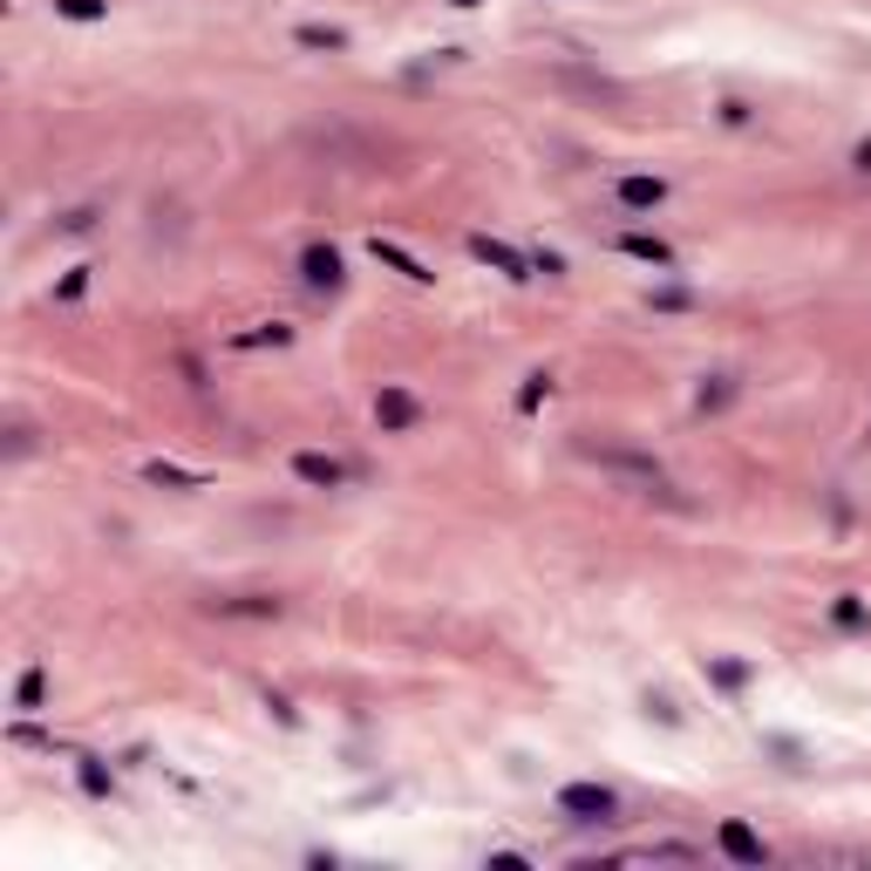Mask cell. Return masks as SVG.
Masks as SVG:
<instances>
[{
    "mask_svg": "<svg viewBox=\"0 0 871 871\" xmlns=\"http://www.w3.org/2000/svg\"><path fill=\"white\" fill-rule=\"evenodd\" d=\"M559 810H565V817H579V824H613L620 797H613L607 783H565V790H559Z\"/></svg>",
    "mask_w": 871,
    "mask_h": 871,
    "instance_id": "obj_1",
    "label": "cell"
},
{
    "mask_svg": "<svg viewBox=\"0 0 871 871\" xmlns=\"http://www.w3.org/2000/svg\"><path fill=\"white\" fill-rule=\"evenodd\" d=\"M470 259H477V266H490V272H504V280H531V272H538L518 246L490 239V232H470Z\"/></svg>",
    "mask_w": 871,
    "mask_h": 871,
    "instance_id": "obj_2",
    "label": "cell"
},
{
    "mask_svg": "<svg viewBox=\"0 0 871 871\" xmlns=\"http://www.w3.org/2000/svg\"><path fill=\"white\" fill-rule=\"evenodd\" d=\"M416 422H422V402H416L409 389H396V381H389V389L374 396V429H381V436H409Z\"/></svg>",
    "mask_w": 871,
    "mask_h": 871,
    "instance_id": "obj_3",
    "label": "cell"
},
{
    "mask_svg": "<svg viewBox=\"0 0 871 871\" xmlns=\"http://www.w3.org/2000/svg\"><path fill=\"white\" fill-rule=\"evenodd\" d=\"M715 844H722V858H735V864H770V844H762V838L742 824V817H722Z\"/></svg>",
    "mask_w": 871,
    "mask_h": 871,
    "instance_id": "obj_4",
    "label": "cell"
},
{
    "mask_svg": "<svg viewBox=\"0 0 871 871\" xmlns=\"http://www.w3.org/2000/svg\"><path fill=\"white\" fill-rule=\"evenodd\" d=\"M300 280H307L313 293H334V287L348 280V272H341V252H334V246H307V252H300Z\"/></svg>",
    "mask_w": 871,
    "mask_h": 871,
    "instance_id": "obj_5",
    "label": "cell"
},
{
    "mask_svg": "<svg viewBox=\"0 0 871 871\" xmlns=\"http://www.w3.org/2000/svg\"><path fill=\"white\" fill-rule=\"evenodd\" d=\"M585 457H599L607 470H620V477H633V483H647V490H668L661 463H653V457H640V450H585Z\"/></svg>",
    "mask_w": 871,
    "mask_h": 871,
    "instance_id": "obj_6",
    "label": "cell"
},
{
    "mask_svg": "<svg viewBox=\"0 0 871 871\" xmlns=\"http://www.w3.org/2000/svg\"><path fill=\"white\" fill-rule=\"evenodd\" d=\"M293 477H300V483H313V490H341V483H348L354 470H348L341 457H320V450H300V457H293Z\"/></svg>",
    "mask_w": 871,
    "mask_h": 871,
    "instance_id": "obj_7",
    "label": "cell"
},
{
    "mask_svg": "<svg viewBox=\"0 0 871 871\" xmlns=\"http://www.w3.org/2000/svg\"><path fill=\"white\" fill-rule=\"evenodd\" d=\"M368 252H374V259H381V266H389V272H402V280H409V287H429V280H436V272H429V266H422V259H416V252H402V246H396V239H381V232H374V239H368Z\"/></svg>",
    "mask_w": 871,
    "mask_h": 871,
    "instance_id": "obj_8",
    "label": "cell"
},
{
    "mask_svg": "<svg viewBox=\"0 0 871 871\" xmlns=\"http://www.w3.org/2000/svg\"><path fill=\"white\" fill-rule=\"evenodd\" d=\"M613 198H620V211H661L668 204V178H620Z\"/></svg>",
    "mask_w": 871,
    "mask_h": 871,
    "instance_id": "obj_9",
    "label": "cell"
},
{
    "mask_svg": "<svg viewBox=\"0 0 871 871\" xmlns=\"http://www.w3.org/2000/svg\"><path fill=\"white\" fill-rule=\"evenodd\" d=\"M620 252H627V259H640V266L674 272V246H668V239H653V232H620Z\"/></svg>",
    "mask_w": 871,
    "mask_h": 871,
    "instance_id": "obj_10",
    "label": "cell"
},
{
    "mask_svg": "<svg viewBox=\"0 0 871 871\" xmlns=\"http://www.w3.org/2000/svg\"><path fill=\"white\" fill-rule=\"evenodd\" d=\"M211 613H226V620H280V599L239 592V599H211Z\"/></svg>",
    "mask_w": 871,
    "mask_h": 871,
    "instance_id": "obj_11",
    "label": "cell"
},
{
    "mask_svg": "<svg viewBox=\"0 0 871 871\" xmlns=\"http://www.w3.org/2000/svg\"><path fill=\"white\" fill-rule=\"evenodd\" d=\"M831 627H844V633H871V607L858 592H838L831 599Z\"/></svg>",
    "mask_w": 871,
    "mask_h": 871,
    "instance_id": "obj_12",
    "label": "cell"
},
{
    "mask_svg": "<svg viewBox=\"0 0 871 871\" xmlns=\"http://www.w3.org/2000/svg\"><path fill=\"white\" fill-rule=\"evenodd\" d=\"M293 41H300V48H327V54H341V48H348V28H327V21H300V28H293Z\"/></svg>",
    "mask_w": 871,
    "mask_h": 871,
    "instance_id": "obj_13",
    "label": "cell"
},
{
    "mask_svg": "<svg viewBox=\"0 0 871 871\" xmlns=\"http://www.w3.org/2000/svg\"><path fill=\"white\" fill-rule=\"evenodd\" d=\"M143 477H150V483H163V490H204V477H198V470H178V463H163V457H157V463H143Z\"/></svg>",
    "mask_w": 871,
    "mask_h": 871,
    "instance_id": "obj_14",
    "label": "cell"
},
{
    "mask_svg": "<svg viewBox=\"0 0 871 871\" xmlns=\"http://www.w3.org/2000/svg\"><path fill=\"white\" fill-rule=\"evenodd\" d=\"M544 396H552V368H531V374H524V389H518V416H538Z\"/></svg>",
    "mask_w": 871,
    "mask_h": 871,
    "instance_id": "obj_15",
    "label": "cell"
},
{
    "mask_svg": "<svg viewBox=\"0 0 871 871\" xmlns=\"http://www.w3.org/2000/svg\"><path fill=\"white\" fill-rule=\"evenodd\" d=\"M41 701H48V668H28V674L14 681V708H21V715H34Z\"/></svg>",
    "mask_w": 871,
    "mask_h": 871,
    "instance_id": "obj_16",
    "label": "cell"
},
{
    "mask_svg": "<svg viewBox=\"0 0 871 871\" xmlns=\"http://www.w3.org/2000/svg\"><path fill=\"white\" fill-rule=\"evenodd\" d=\"M76 783H82L89 797H109V790H117V777L102 770V755H76Z\"/></svg>",
    "mask_w": 871,
    "mask_h": 871,
    "instance_id": "obj_17",
    "label": "cell"
},
{
    "mask_svg": "<svg viewBox=\"0 0 871 871\" xmlns=\"http://www.w3.org/2000/svg\"><path fill=\"white\" fill-rule=\"evenodd\" d=\"M293 341V327H280V320H272V327H252V334H239L232 348H287Z\"/></svg>",
    "mask_w": 871,
    "mask_h": 871,
    "instance_id": "obj_18",
    "label": "cell"
},
{
    "mask_svg": "<svg viewBox=\"0 0 871 871\" xmlns=\"http://www.w3.org/2000/svg\"><path fill=\"white\" fill-rule=\"evenodd\" d=\"M54 14H62V21H82V28H89V21H102V14H109V0H54Z\"/></svg>",
    "mask_w": 871,
    "mask_h": 871,
    "instance_id": "obj_19",
    "label": "cell"
},
{
    "mask_svg": "<svg viewBox=\"0 0 871 871\" xmlns=\"http://www.w3.org/2000/svg\"><path fill=\"white\" fill-rule=\"evenodd\" d=\"M89 272H96V266H69L62 280H54V300H62V307H69V300H82V293H89Z\"/></svg>",
    "mask_w": 871,
    "mask_h": 871,
    "instance_id": "obj_20",
    "label": "cell"
},
{
    "mask_svg": "<svg viewBox=\"0 0 871 871\" xmlns=\"http://www.w3.org/2000/svg\"><path fill=\"white\" fill-rule=\"evenodd\" d=\"M729 396H735V389H729V374H715V389H701L694 409H701V416H708V409H729Z\"/></svg>",
    "mask_w": 871,
    "mask_h": 871,
    "instance_id": "obj_21",
    "label": "cell"
},
{
    "mask_svg": "<svg viewBox=\"0 0 871 871\" xmlns=\"http://www.w3.org/2000/svg\"><path fill=\"white\" fill-rule=\"evenodd\" d=\"M708 674H715V688H742V681H749V668H742V661H715Z\"/></svg>",
    "mask_w": 871,
    "mask_h": 871,
    "instance_id": "obj_22",
    "label": "cell"
},
{
    "mask_svg": "<svg viewBox=\"0 0 871 871\" xmlns=\"http://www.w3.org/2000/svg\"><path fill=\"white\" fill-rule=\"evenodd\" d=\"M851 171H858V178H871V137H858V150H851Z\"/></svg>",
    "mask_w": 871,
    "mask_h": 871,
    "instance_id": "obj_23",
    "label": "cell"
},
{
    "mask_svg": "<svg viewBox=\"0 0 871 871\" xmlns=\"http://www.w3.org/2000/svg\"><path fill=\"white\" fill-rule=\"evenodd\" d=\"M653 307H661V313H681V307H688V293H681V287H668V293H653Z\"/></svg>",
    "mask_w": 871,
    "mask_h": 871,
    "instance_id": "obj_24",
    "label": "cell"
},
{
    "mask_svg": "<svg viewBox=\"0 0 871 871\" xmlns=\"http://www.w3.org/2000/svg\"><path fill=\"white\" fill-rule=\"evenodd\" d=\"M443 8H477V0H443Z\"/></svg>",
    "mask_w": 871,
    "mask_h": 871,
    "instance_id": "obj_25",
    "label": "cell"
}]
</instances>
